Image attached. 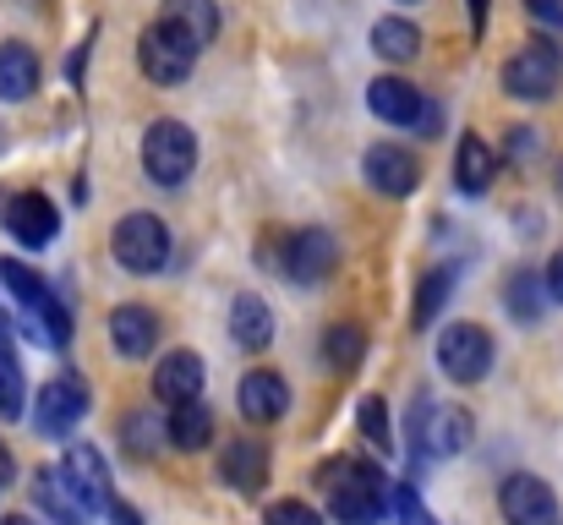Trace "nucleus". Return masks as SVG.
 Segmentation results:
<instances>
[{
	"mask_svg": "<svg viewBox=\"0 0 563 525\" xmlns=\"http://www.w3.org/2000/svg\"><path fill=\"white\" fill-rule=\"evenodd\" d=\"M323 493H329V521L334 525H377L388 504V482L367 460H329L318 471Z\"/></svg>",
	"mask_w": 563,
	"mask_h": 525,
	"instance_id": "nucleus-1",
	"label": "nucleus"
},
{
	"mask_svg": "<svg viewBox=\"0 0 563 525\" xmlns=\"http://www.w3.org/2000/svg\"><path fill=\"white\" fill-rule=\"evenodd\" d=\"M471 433H476V422H471L465 405H427V400H416V411H410L416 460H427V455L449 460V455H460L471 444Z\"/></svg>",
	"mask_w": 563,
	"mask_h": 525,
	"instance_id": "nucleus-2",
	"label": "nucleus"
},
{
	"mask_svg": "<svg viewBox=\"0 0 563 525\" xmlns=\"http://www.w3.org/2000/svg\"><path fill=\"white\" fill-rule=\"evenodd\" d=\"M197 165V138L187 121H154L143 132V171L154 186H181Z\"/></svg>",
	"mask_w": 563,
	"mask_h": 525,
	"instance_id": "nucleus-3",
	"label": "nucleus"
},
{
	"mask_svg": "<svg viewBox=\"0 0 563 525\" xmlns=\"http://www.w3.org/2000/svg\"><path fill=\"white\" fill-rule=\"evenodd\" d=\"M504 88H509L515 99H531V105L553 99V94L563 88V50L559 44H548V39L515 50V55L504 61Z\"/></svg>",
	"mask_w": 563,
	"mask_h": 525,
	"instance_id": "nucleus-4",
	"label": "nucleus"
},
{
	"mask_svg": "<svg viewBox=\"0 0 563 525\" xmlns=\"http://www.w3.org/2000/svg\"><path fill=\"white\" fill-rule=\"evenodd\" d=\"M110 247H115V263L126 274H154V269L170 263V230H165L159 214H126L115 225Z\"/></svg>",
	"mask_w": 563,
	"mask_h": 525,
	"instance_id": "nucleus-5",
	"label": "nucleus"
},
{
	"mask_svg": "<svg viewBox=\"0 0 563 525\" xmlns=\"http://www.w3.org/2000/svg\"><path fill=\"white\" fill-rule=\"evenodd\" d=\"M191 61H197V44H191L187 33H176L170 22H154V28L143 33V44H137V66H143V77L159 83V88L187 83Z\"/></svg>",
	"mask_w": 563,
	"mask_h": 525,
	"instance_id": "nucleus-6",
	"label": "nucleus"
},
{
	"mask_svg": "<svg viewBox=\"0 0 563 525\" xmlns=\"http://www.w3.org/2000/svg\"><path fill=\"white\" fill-rule=\"evenodd\" d=\"M438 367L454 378V383H482L493 372V335L482 324H449L438 335Z\"/></svg>",
	"mask_w": 563,
	"mask_h": 525,
	"instance_id": "nucleus-7",
	"label": "nucleus"
},
{
	"mask_svg": "<svg viewBox=\"0 0 563 525\" xmlns=\"http://www.w3.org/2000/svg\"><path fill=\"white\" fill-rule=\"evenodd\" d=\"M82 416H88V383L82 378H49L33 394V427L44 438H66Z\"/></svg>",
	"mask_w": 563,
	"mask_h": 525,
	"instance_id": "nucleus-8",
	"label": "nucleus"
},
{
	"mask_svg": "<svg viewBox=\"0 0 563 525\" xmlns=\"http://www.w3.org/2000/svg\"><path fill=\"white\" fill-rule=\"evenodd\" d=\"M60 482H66V493L82 504V515H93V510H110V466H104V455L93 449V444H71L66 455H60Z\"/></svg>",
	"mask_w": 563,
	"mask_h": 525,
	"instance_id": "nucleus-9",
	"label": "nucleus"
},
{
	"mask_svg": "<svg viewBox=\"0 0 563 525\" xmlns=\"http://www.w3.org/2000/svg\"><path fill=\"white\" fill-rule=\"evenodd\" d=\"M498 510H504L509 525H559V499H553V488H548L542 477H531V471L504 477Z\"/></svg>",
	"mask_w": 563,
	"mask_h": 525,
	"instance_id": "nucleus-10",
	"label": "nucleus"
},
{
	"mask_svg": "<svg viewBox=\"0 0 563 525\" xmlns=\"http://www.w3.org/2000/svg\"><path fill=\"white\" fill-rule=\"evenodd\" d=\"M334 263H340V241L329 230H318V225H307V230H296L285 241V274L296 285H323L334 274Z\"/></svg>",
	"mask_w": 563,
	"mask_h": 525,
	"instance_id": "nucleus-11",
	"label": "nucleus"
},
{
	"mask_svg": "<svg viewBox=\"0 0 563 525\" xmlns=\"http://www.w3.org/2000/svg\"><path fill=\"white\" fill-rule=\"evenodd\" d=\"M5 230L22 241V247H49L55 241V230H60V214H55V203L44 197V192H22V197H11V208H5Z\"/></svg>",
	"mask_w": 563,
	"mask_h": 525,
	"instance_id": "nucleus-12",
	"label": "nucleus"
},
{
	"mask_svg": "<svg viewBox=\"0 0 563 525\" xmlns=\"http://www.w3.org/2000/svg\"><path fill=\"white\" fill-rule=\"evenodd\" d=\"M362 171L373 181V192H383V197H410L416 181H421V165H416L399 143H373L367 160H362Z\"/></svg>",
	"mask_w": 563,
	"mask_h": 525,
	"instance_id": "nucleus-13",
	"label": "nucleus"
},
{
	"mask_svg": "<svg viewBox=\"0 0 563 525\" xmlns=\"http://www.w3.org/2000/svg\"><path fill=\"white\" fill-rule=\"evenodd\" d=\"M235 405H241V416H246L252 427H263V422H279V416L290 411V389H285V378H279V372L257 367V372H246V378H241Z\"/></svg>",
	"mask_w": 563,
	"mask_h": 525,
	"instance_id": "nucleus-14",
	"label": "nucleus"
},
{
	"mask_svg": "<svg viewBox=\"0 0 563 525\" xmlns=\"http://www.w3.org/2000/svg\"><path fill=\"white\" fill-rule=\"evenodd\" d=\"M110 346H115V356H126V361H143L148 350L159 346V318L143 302L115 307L110 313Z\"/></svg>",
	"mask_w": 563,
	"mask_h": 525,
	"instance_id": "nucleus-15",
	"label": "nucleus"
},
{
	"mask_svg": "<svg viewBox=\"0 0 563 525\" xmlns=\"http://www.w3.org/2000/svg\"><path fill=\"white\" fill-rule=\"evenodd\" d=\"M154 394L159 405H181L202 394V356L197 350H165V361L154 367Z\"/></svg>",
	"mask_w": 563,
	"mask_h": 525,
	"instance_id": "nucleus-16",
	"label": "nucleus"
},
{
	"mask_svg": "<svg viewBox=\"0 0 563 525\" xmlns=\"http://www.w3.org/2000/svg\"><path fill=\"white\" fill-rule=\"evenodd\" d=\"M367 110L388 127H416L421 121V88L405 83V77H377L367 88Z\"/></svg>",
	"mask_w": 563,
	"mask_h": 525,
	"instance_id": "nucleus-17",
	"label": "nucleus"
},
{
	"mask_svg": "<svg viewBox=\"0 0 563 525\" xmlns=\"http://www.w3.org/2000/svg\"><path fill=\"white\" fill-rule=\"evenodd\" d=\"M219 477L235 488V493H263L268 488V449L257 438H235L219 460Z\"/></svg>",
	"mask_w": 563,
	"mask_h": 525,
	"instance_id": "nucleus-18",
	"label": "nucleus"
},
{
	"mask_svg": "<svg viewBox=\"0 0 563 525\" xmlns=\"http://www.w3.org/2000/svg\"><path fill=\"white\" fill-rule=\"evenodd\" d=\"M230 340L241 350H268L274 340V313L263 296H235L230 302Z\"/></svg>",
	"mask_w": 563,
	"mask_h": 525,
	"instance_id": "nucleus-19",
	"label": "nucleus"
},
{
	"mask_svg": "<svg viewBox=\"0 0 563 525\" xmlns=\"http://www.w3.org/2000/svg\"><path fill=\"white\" fill-rule=\"evenodd\" d=\"M38 88V55L22 44V39H5L0 44V99H27Z\"/></svg>",
	"mask_w": 563,
	"mask_h": 525,
	"instance_id": "nucleus-20",
	"label": "nucleus"
},
{
	"mask_svg": "<svg viewBox=\"0 0 563 525\" xmlns=\"http://www.w3.org/2000/svg\"><path fill=\"white\" fill-rule=\"evenodd\" d=\"M493 175H498V154H493L476 132H465V138H460V154H454V181H460V192L482 197V192L493 186Z\"/></svg>",
	"mask_w": 563,
	"mask_h": 525,
	"instance_id": "nucleus-21",
	"label": "nucleus"
},
{
	"mask_svg": "<svg viewBox=\"0 0 563 525\" xmlns=\"http://www.w3.org/2000/svg\"><path fill=\"white\" fill-rule=\"evenodd\" d=\"M159 22H170L176 33H187L191 44L202 50V44H213V33H219V6H213V0H165Z\"/></svg>",
	"mask_w": 563,
	"mask_h": 525,
	"instance_id": "nucleus-22",
	"label": "nucleus"
},
{
	"mask_svg": "<svg viewBox=\"0 0 563 525\" xmlns=\"http://www.w3.org/2000/svg\"><path fill=\"white\" fill-rule=\"evenodd\" d=\"M504 302H509V318H520V324H542V313H548V280L542 274H531V269H515L509 274V285H504Z\"/></svg>",
	"mask_w": 563,
	"mask_h": 525,
	"instance_id": "nucleus-23",
	"label": "nucleus"
},
{
	"mask_svg": "<svg viewBox=\"0 0 563 525\" xmlns=\"http://www.w3.org/2000/svg\"><path fill=\"white\" fill-rule=\"evenodd\" d=\"M165 433H170L176 449H202V444L213 438V411H208L202 400H181V405H170Z\"/></svg>",
	"mask_w": 563,
	"mask_h": 525,
	"instance_id": "nucleus-24",
	"label": "nucleus"
},
{
	"mask_svg": "<svg viewBox=\"0 0 563 525\" xmlns=\"http://www.w3.org/2000/svg\"><path fill=\"white\" fill-rule=\"evenodd\" d=\"M33 499H38V510L49 515L55 525H82V504L66 493V482H60V471H33Z\"/></svg>",
	"mask_w": 563,
	"mask_h": 525,
	"instance_id": "nucleus-25",
	"label": "nucleus"
},
{
	"mask_svg": "<svg viewBox=\"0 0 563 525\" xmlns=\"http://www.w3.org/2000/svg\"><path fill=\"white\" fill-rule=\"evenodd\" d=\"M373 50L383 61H394V66H405V61H416V50H421V33H416V22H405V17H383L373 28Z\"/></svg>",
	"mask_w": 563,
	"mask_h": 525,
	"instance_id": "nucleus-26",
	"label": "nucleus"
},
{
	"mask_svg": "<svg viewBox=\"0 0 563 525\" xmlns=\"http://www.w3.org/2000/svg\"><path fill=\"white\" fill-rule=\"evenodd\" d=\"M362 356H367V329H362V324H334V329L323 335V361H329L334 372H351Z\"/></svg>",
	"mask_w": 563,
	"mask_h": 525,
	"instance_id": "nucleus-27",
	"label": "nucleus"
},
{
	"mask_svg": "<svg viewBox=\"0 0 563 525\" xmlns=\"http://www.w3.org/2000/svg\"><path fill=\"white\" fill-rule=\"evenodd\" d=\"M27 405V378H22V361L16 350L0 340V422H16Z\"/></svg>",
	"mask_w": 563,
	"mask_h": 525,
	"instance_id": "nucleus-28",
	"label": "nucleus"
},
{
	"mask_svg": "<svg viewBox=\"0 0 563 525\" xmlns=\"http://www.w3.org/2000/svg\"><path fill=\"white\" fill-rule=\"evenodd\" d=\"M449 291H454V269L443 263V269H432L421 285H416V313H410V324L416 329H427L438 313H443V302H449Z\"/></svg>",
	"mask_w": 563,
	"mask_h": 525,
	"instance_id": "nucleus-29",
	"label": "nucleus"
},
{
	"mask_svg": "<svg viewBox=\"0 0 563 525\" xmlns=\"http://www.w3.org/2000/svg\"><path fill=\"white\" fill-rule=\"evenodd\" d=\"M356 422H362V438H367V444H373V449H383V455H388V449H394V427H388V405H383V400H362V411H356Z\"/></svg>",
	"mask_w": 563,
	"mask_h": 525,
	"instance_id": "nucleus-30",
	"label": "nucleus"
},
{
	"mask_svg": "<svg viewBox=\"0 0 563 525\" xmlns=\"http://www.w3.org/2000/svg\"><path fill=\"white\" fill-rule=\"evenodd\" d=\"M159 444H165V422H159V416H148V411L126 416V449H132V455H154Z\"/></svg>",
	"mask_w": 563,
	"mask_h": 525,
	"instance_id": "nucleus-31",
	"label": "nucleus"
},
{
	"mask_svg": "<svg viewBox=\"0 0 563 525\" xmlns=\"http://www.w3.org/2000/svg\"><path fill=\"white\" fill-rule=\"evenodd\" d=\"M388 504H394V521L399 525H438L432 521V510L416 499V488H410V482H399V488L388 493Z\"/></svg>",
	"mask_w": 563,
	"mask_h": 525,
	"instance_id": "nucleus-32",
	"label": "nucleus"
},
{
	"mask_svg": "<svg viewBox=\"0 0 563 525\" xmlns=\"http://www.w3.org/2000/svg\"><path fill=\"white\" fill-rule=\"evenodd\" d=\"M268 525H323V521H318V510H312V504L285 499V504H268Z\"/></svg>",
	"mask_w": 563,
	"mask_h": 525,
	"instance_id": "nucleus-33",
	"label": "nucleus"
},
{
	"mask_svg": "<svg viewBox=\"0 0 563 525\" xmlns=\"http://www.w3.org/2000/svg\"><path fill=\"white\" fill-rule=\"evenodd\" d=\"M531 17H537L542 28L563 33V0H531Z\"/></svg>",
	"mask_w": 563,
	"mask_h": 525,
	"instance_id": "nucleus-34",
	"label": "nucleus"
},
{
	"mask_svg": "<svg viewBox=\"0 0 563 525\" xmlns=\"http://www.w3.org/2000/svg\"><path fill=\"white\" fill-rule=\"evenodd\" d=\"M542 280H548V296L563 307V252H553V258H548V274H542Z\"/></svg>",
	"mask_w": 563,
	"mask_h": 525,
	"instance_id": "nucleus-35",
	"label": "nucleus"
},
{
	"mask_svg": "<svg viewBox=\"0 0 563 525\" xmlns=\"http://www.w3.org/2000/svg\"><path fill=\"white\" fill-rule=\"evenodd\" d=\"M110 521H115V525H143V521H137V510H132V504H115V499H110Z\"/></svg>",
	"mask_w": 563,
	"mask_h": 525,
	"instance_id": "nucleus-36",
	"label": "nucleus"
},
{
	"mask_svg": "<svg viewBox=\"0 0 563 525\" xmlns=\"http://www.w3.org/2000/svg\"><path fill=\"white\" fill-rule=\"evenodd\" d=\"M465 6H471V17H476V28H482V22H487V0H465Z\"/></svg>",
	"mask_w": 563,
	"mask_h": 525,
	"instance_id": "nucleus-37",
	"label": "nucleus"
},
{
	"mask_svg": "<svg viewBox=\"0 0 563 525\" xmlns=\"http://www.w3.org/2000/svg\"><path fill=\"white\" fill-rule=\"evenodd\" d=\"M5 477H11V460H5V449H0V482H5Z\"/></svg>",
	"mask_w": 563,
	"mask_h": 525,
	"instance_id": "nucleus-38",
	"label": "nucleus"
},
{
	"mask_svg": "<svg viewBox=\"0 0 563 525\" xmlns=\"http://www.w3.org/2000/svg\"><path fill=\"white\" fill-rule=\"evenodd\" d=\"M0 525H33V521H22V515H11V521H0Z\"/></svg>",
	"mask_w": 563,
	"mask_h": 525,
	"instance_id": "nucleus-39",
	"label": "nucleus"
},
{
	"mask_svg": "<svg viewBox=\"0 0 563 525\" xmlns=\"http://www.w3.org/2000/svg\"><path fill=\"white\" fill-rule=\"evenodd\" d=\"M559 197H563V165H559Z\"/></svg>",
	"mask_w": 563,
	"mask_h": 525,
	"instance_id": "nucleus-40",
	"label": "nucleus"
},
{
	"mask_svg": "<svg viewBox=\"0 0 563 525\" xmlns=\"http://www.w3.org/2000/svg\"><path fill=\"white\" fill-rule=\"evenodd\" d=\"M405 6H410V0H405Z\"/></svg>",
	"mask_w": 563,
	"mask_h": 525,
	"instance_id": "nucleus-41",
	"label": "nucleus"
}]
</instances>
